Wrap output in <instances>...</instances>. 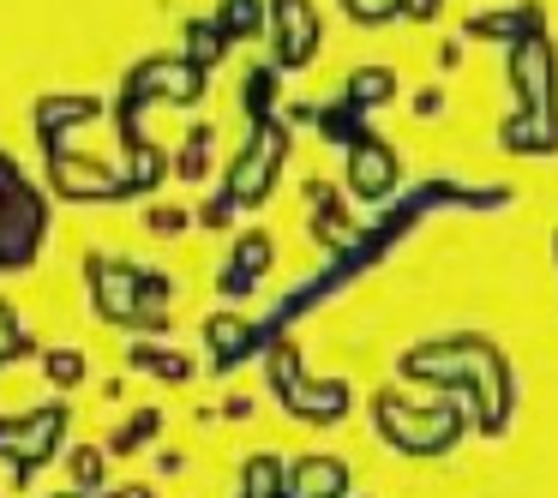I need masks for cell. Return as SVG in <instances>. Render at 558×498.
I'll return each mask as SVG.
<instances>
[{"label": "cell", "instance_id": "cell-1", "mask_svg": "<svg viewBox=\"0 0 558 498\" xmlns=\"http://www.w3.org/2000/svg\"><path fill=\"white\" fill-rule=\"evenodd\" d=\"M342 493V462H306L301 481L282 486V498H330Z\"/></svg>", "mask_w": 558, "mask_h": 498}]
</instances>
